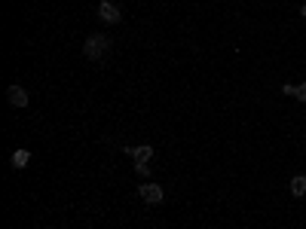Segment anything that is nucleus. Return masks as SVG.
<instances>
[{
	"label": "nucleus",
	"instance_id": "obj_1",
	"mask_svg": "<svg viewBox=\"0 0 306 229\" xmlns=\"http://www.w3.org/2000/svg\"><path fill=\"white\" fill-rule=\"evenodd\" d=\"M107 52H110V37H107V34H89V37H86V43H83V55H86V58L101 61Z\"/></svg>",
	"mask_w": 306,
	"mask_h": 229
},
{
	"label": "nucleus",
	"instance_id": "obj_2",
	"mask_svg": "<svg viewBox=\"0 0 306 229\" xmlns=\"http://www.w3.org/2000/svg\"><path fill=\"white\" fill-rule=\"evenodd\" d=\"M138 196H141V202H147V205H160V202L166 199V189H163L160 183H141V186H138Z\"/></svg>",
	"mask_w": 306,
	"mask_h": 229
},
{
	"label": "nucleus",
	"instance_id": "obj_3",
	"mask_svg": "<svg viewBox=\"0 0 306 229\" xmlns=\"http://www.w3.org/2000/svg\"><path fill=\"white\" fill-rule=\"evenodd\" d=\"M98 19L107 22V25H117V22H123V13H120L117 4H110V0H101V4H98Z\"/></svg>",
	"mask_w": 306,
	"mask_h": 229
},
{
	"label": "nucleus",
	"instance_id": "obj_4",
	"mask_svg": "<svg viewBox=\"0 0 306 229\" xmlns=\"http://www.w3.org/2000/svg\"><path fill=\"white\" fill-rule=\"evenodd\" d=\"M126 153L135 159V162H150L153 159V147L150 144H141V147H126Z\"/></svg>",
	"mask_w": 306,
	"mask_h": 229
},
{
	"label": "nucleus",
	"instance_id": "obj_5",
	"mask_svg": "<svg viewBox=\"0 0 306 229\" xmlns=\"http://www.w3.org/2000/svg\"><path fill=\"white\" fill-rule=\"evenodd\" d=\"M7 98H10L13 107H28V92H25L22 86H10V89H7Z\"/></svg>",
	"mask_w": 306,
	"mask_h": 229
},
{
	"label": "nucleus",
	"instance_id": "obj_6",
	"mask_svg": "<svg viewBox=\"0 0 306 229\" xmlns=\"http://www.w3.org/2000/svg\"><path fill=\"white\" fill-rule=\"evenodd\" d=\"M10 162H13V168H28V162H31V153H28V150H16Z\"/></svg>",
	"mask_w": 306,
	"mask_h": 229
},
{
	"label": "nucleus",
	"instance_id": "obj_7",
	"mask_svg": "<svg viewBox=\"0 0 306 229\" xmlns=\"http://www.w3.org/2000/svg\"><path fill=\"white\" fill-rule=\"evenodd\" d=\"M291 196H306V177L303 174L291 177Z\"/></svg>",
	"mask_w": 306,
	"mask_h": 229
},
{
	"label": "nucleus",
	"instance_id": "obj_8",
	"mask_svg": "<svg viewBox=\"0 0 306 229\" xmlns=\"http://www.w3.org/2000/svg\"><path fill=\"white\" fill-rule=\"evenodd\" d=\"M135 171H138L141 177H147V174H150V165H147V162H135Z\"/></svg>",
	"mask_w": 306,
	"mask_h": 229
},
{
	"label": "nucleus",
	"instance_id": "obj_9",
	"mask_svg": "<svg viewBox=\"0 0 306 229\" xmlns=\"http://www.w3.org/2000/svg\"><path fill=\"white\" fill-rule=\"evenodd\" d=\"M282 92H285V95H291V98H294V95H297V86H291V83H285V86H282Z\"/></svg>",
	"mask_w": 306,
	"mask_h": 229
},
{
	"label": "nucleus",
	"instance_id": "obj_10",
	"mask_svg": "<svg viewBox=\"0 0 306 229\" xmlns=\"http://www.w3.org/2000/svg\"><path fill=\"white\" fill-rule=\"evenodd\" d=\"M294 98H297V101H306V83L297 86V95H294Z\"/></svg>",
	"mask_w": 306,
	"mask_h": 229
},
{
	"label": "nucleus",
	"instance_id": "obj_11",
	"mask_svg": "<svg viewBox=\"0 0 306 229\" xmlns=\"http://www.w3.org/2000/svg\"><path fill=\"white\" fill-rule=\"evenodd\" d=\"M303 19H306V4H303Z\"/></svg>",
	"mask_w": 306,
	"mask_h": 229
}]
</instances>
